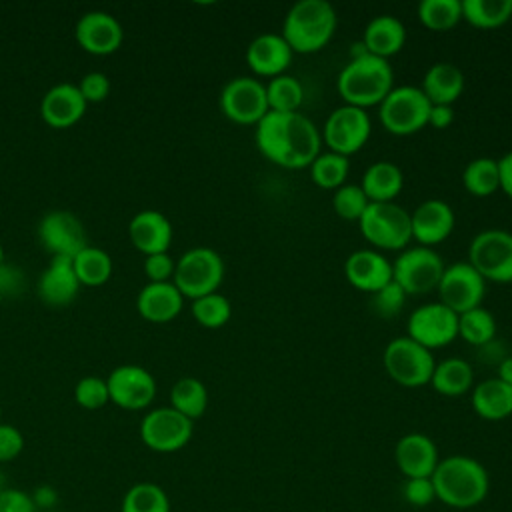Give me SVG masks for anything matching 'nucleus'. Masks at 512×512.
<instances>
[{"label": "nucleus", "instance_id": "1", "mask_svg": "<svg viewBox=\"0 0 512 512\" xmlns=\"http://www.w3.org/2000/svg\"><path fill=\"white\" fill-rule=\"evenodd\" d=\"M258 152L282 168H308L320 154L318 126L302 112H268L254 132Z\"/></svg>", "mask_w": 512, "mask_h": 512}, {"label": "nucleus", "instance_id": "2", "mask_svg": "<svg viewBox=\"0 0 512 512\" xmlns=\"http://www.w3.org/2000/svg\"><path fill=\"white\" fill-rule=\"evenodd\" d=\"M430 480L434 484L436 500L456 510L478 506L490 490L488 470L476 458L466 454L440 458Z\"/></svg>", "mask_w": 512, "mask_h": 512}, {"label": "nucleus", "instance_id": "3", "mask_svg": "<svg viewBox=\"0 0 512 512\" xmlns=\"http://www.w3.org/2000/svg\"><path fill=\"white\" fill-rule=\"evenodd\" d=\"M394 88V70L388 60L368 52L354 54L338 72L336 90L344 104L370 108L378 106Z\"/></svg>", "mask_w": 512, "mask_h": 512}, {"label": "nucleus", "instance_id": "4", "mask_svg": "<svg viewBox=\"0 0 512 512\" xmlns=\"http://www.w3.org/2000/svg\"><path fill=\"white\" fill-rule=\"evenodd\" d=\"M336 24L338 16L330 2L300 0L286 12L280 34L294 54H312L332 40Z\"/></svg>", "mask_w": 512, "mask_h": 512}, {"label": "nucleus", "instance_id": "5", "mask_svg": "<svg viewBox=\"0 0 512 512\" xmlns=\"http://www.w3.org/2000/svg\"><path fill=\"white\" fill-rule=\"evenodd\" d=\"M358 226L374 250H404L412 240L410 212L396 202H370Z\"/></svg>", "mask_w": 512, "mask_h": 512}, {"label": "nucleus", "instance_id": "6", "mask_svg": "<svg viewBox=\"0 0 512 512\" xmlns=\"http://www.w3.org/2000/svg\"><path fill=\"white\" fill-rule=\"evenodd\" d=\"M430 108L420 86H394L378 104V120L386 132L410 136L428 126Z\"/></svg>", "mask_w": 512, "mask_h": 512}, {"label": "nucleus", "instance_id": "7", "mask_svg": "<svg viewBox=\"0 0 512 512\" xmlns=\"http://www.w3.org/2000/svg\"><path fill=\"white\" fill-rule=\"evenodd\" d=\"M224 280V260L222 256L206 246L192 248L184 252L174 268L172 284L184 298H200L218 292Z\"/></svg>", "mask_w": 512, "mask_h": 512}, {"label": "nucleus", "instance_id": "8", "mask_svg": "<svg viewBox=\"0 0 512 512\" xmlns=\"http://www.w3.org/2000/svg\"><path fill=\"white\" fill-rule=\"evenodd\" d=\"M386 374L404 388H420L430 384L436 360L432 350L414 342L408 336L392 338L382 354Z\"/></svg>", "mask_w": 512, "mask_h": 512}, {"label": "nucleus", "instance_id": "9", "mask_svg": "<svg viewBox=\"0 0 512 512\" xmlns=\"http://www.w3.org/2000/svg\"><path fill=\"white\" fill-rule=\"evenodd\" d=\"M444 268L446 266L434 248L412 246L400 250L392 262V280L406 292V296H420L438 288Z\"/></svg>", "mask_w": 512, "mask_h": 512}, {"label": "nucleus", "instance_id": "10", "mask_svg": "<svg viewBox=\"0 0 512 512\" xmlns=\"http://www.w3.org/2000/svg\"><path fill=\"white\" fill-rule=\"evenodd\" d=\"M468 262L486 282H512V232L500 228L478 232L470 240Z\"/></svg>", "mask_w": 512, "mask_h": 512}, {"label": "nucleus", "instance_id": "11", "mask_svg": "<svg viewBox=\"0 0 512 512\" xmlns=\"http://www.w3.org/2000/svg\"><path fill=\"white\" fill-rule=\"evenodd\" d=\"M370 132H372L370 114L364 108L342 104L328 114L320 130V136H322V144H326L330 152H336L348 158L368 142Z\"/></svg>", "mask_w": 512, "mask_h": 512}, {"label": "nucleus", "instance_id": "12", "mask_svg": "<svg viewBox=\"0 0 512 512\" xmlns=\"http://www.w3.org/2000/svg\"><path fill=\"white\" fill-rule=\"evenodd\" d=\"M222 114L242 126H256L270 110L266 84L254 76H236L220 92Z\"/></svg>", "mask_w": 512, "mask_h": 512}, {"label": "nucleus", "instance_id": "13", "mask_svg": "<svg viewBox=\"0 0 512 512\" xmlns=\"http://www.w3.org/2000/svg\"><path fill=\"white\" fill-rule=\"evenodd\" d=\"M406 336L428 350L444 348L458 338V314L440 302L422 304L410 312Z\"/></svg>", "mask_w": 512, "mask_h": 512}, {"label": "nucleus", "instance_id": "14", "mask_svg": "<svg viewBox=\"0 0 512 512\" xmlns=\"http://www.w3.org/2000/svg\"><path fill=\"white\" fill-rule=\"evenodd\" d=\"M194 432V422L172 406L150 410L140 422V438L154 452H176L184 448Z\"/></svg>", "mask_w": 512, "mask_h": 512}, {"label": "nucleus", "instance_id": "15", "mask_svg": "<svg viewBox=\"0 0 512 512\" xmlns=\"http://www.w3.org/2000/svg\"><path fill=\"white\" fill-rule=\"evenodd\" d=\"M440 304L456 314L482 306L486 296V280L470 266V262H454L444 268L438 282Z\"/></svg>", "mask_w": 512, "mask_h": 512}, {"label": "nucleus", "instance_id": "16", "mask_svg": "<svg viewBox=\"0 0 512 512\" xmlns=\"http://www.w3.org/2000/svg\"><path fill=\"white\" fill-rule=\"evenodd\" d=\"M110 400L124 410H142L156 396L154 376L136 364H124L106 378Z\"/></svg>", "mask_w": 512, "mask_h": 512}, {"label": "nucleus", "instance_id": "17", "mask_svg": "<svg viewBox=\"0 0 512 512\" xmlns=\"http://www.w3.org/2000/svg\"><path fill=\"white\" fill-rule=\"evenodd\" d=\"M38 236L52 256L74 258L88 246L82 222L68 210H54L46 214L38 226Z\"/></svg>", "mask_w": 512, "mask_h": 512}, {"label": "nucleus", "instance_id": "18", "mask_svg": "<svg viewBox=\"0 0 512 512\" xmlns=\"http://www.w3.org/2000/svg\"><path fill=\"white\" fill-rule=\"evenodd\" d=\"M454 224L456 216L452 206L438 198L424 200L410 212L412 240H416L418 246L432 248L444 242L452 234Z\"/></svg>", "mask_w": 512, "mask_h": 512}, {"label": "nucleus", "instance_id": "19", "mask_svg": "<svg viewBox=\"0 0 512 512\" xmlns=\"http://www.w3.org/2000/svg\"><path fill=\"white\" fill-rule=\"evenodd\" d=\"M344 276L356 290L374 294L392 282V262L374 248H360L346 258Z\"/></svg>", "mask_w": 512, "mask_h": 512}, {"label": "nucleus", "instance_id": "20", "mask_svg": "<svg viewBox=\"0 0 512 512\" xmlns=\"http://www.w3.org/2000/svg\"><path fill=\"white\" fill-rule=\"evenodd\" d=\"M122 26L120 22L108 12H86L80 16L76 24V40L78 44L96 56L112 54L122 44Z\"/></svg>", "mask_w": 512, "mask_h": 512}, {"label": "nucleus", "instance_id": "21", "mask_svg": "<svg viewBox=\"0 0 512 512\" xmlns=\"http://www.w3.org/2000/svg\"><path fill=\"white\" fill-rule=\"evenodd\" d=\"M394 462L406 478H430L440 456L432 438L420 432H408L394 446Z\"/></svg>", "mask_w": 512, "mask_h": 512}, {"label": "nucleus", "instance_id": "22", "mask_svg": "<svg viewBox=\"0 0 512 512\" xmlns=\"http://www.w3.org/2000/svg\"><path fill=\"white\" fill-rule=\"evenodd\" d=\"M292 48L278 32H264L256 36L246 48V62L256 76L276 78L286 74L292 62Z\"/></svg>", "mask_w": 512, "mask_h": 512}, {"label": "nucleus", "instance_id": "23", "mask_svg": "<svg viewBox=\"0 0 512 512\" xmlns=\"http://www.w3.org/2000/svg\"><path fill=\"white\" fill-rule=\"evenodd\" d=\"M80 282L74 272L72 258L68 256H52L46 270L38 280V296L48 306H66L78 294Z\"/></svg>", "mask_w": 512, "mask_h": 512}, {"label": "nucleus", "instance_id": "24", "mask_svg": "<svg viewBox=\"0 0 512 512\" xmlns=\"http://www.w3.org/2000/svg\"><path fill=\"white\" fill-rule=\"evenodd\" d=\"M86 112V100L74 84H58L50 88L42 102L40 114L42 120L52 128H70Z\"/></svg>", "mask_w": 512, "mask_h": 512}, {"label": "nucleus", "instance_id": "25", "mask_svg": "<svg viewBox=\"0 0 512 512\" xmlns=\"http://www.w3.org/2000/svg\"><path fill=\"white\" fill-rule=\"evenodd\" d=\"M128 236L142 254H162L172 242V224L158 210H142L130 220Z\"/></svg>", "mask_w": 512, "mask_h": 512}, {"label": "nucleus", "instance_id": "26", "mask_svg": "<svg viewBox=\"0 0 512 512\" xmlns=\"http://www.w3.org/2000/svg\"><path fill=\"white\" fill-rule=\"evenodd\" d=\"M182 302L184 296L172 282H148L136 298V308L144 320L164 324L180 314Z\"/></svg>", "mask_w": 512, "mask_h": 512}, {"label": "nucleus", "instance_id": "27", "mask_svg": "<svg viewBox=\"0 0 512 512\" xmlns=\"http://www.w3.org/2000/svg\"><path fill=\"white\" fill-rule=\"evenodd\" d=\"M406 42V28L404 24L390 14H380L372 18L362 34V46L368 54L388 60L390 56L398 54Z\"/></svg>", "mask_w": 512, "mask_h": 512}, {"label": "nucleus", "instance_id": "28", "mask_svg": "<svg viewBox=\"0 0 512 512\" xmlns=\"http://www.w3.org/2000/svg\"><path fill=\"white\" fill-rule=\"evenodd\" d=\"M420 90L430 104L452 106L462 96L464 74L450 62H436L424 72Z\"/></svg>", "mask_w": 512, "mask_h": 512}, {"label": "nucleus", "instance_id": "29", "mask_svg": "<svg viewBox=\"0 0 512 512\" xmlns=\"http://www.w3.org/2000/svg\"><path fill=\"white\" fill-rule=\"evenodd\" d=\"M470 402L482 420H504L512 414V386L500 378H486L472 388Z\"/></svg>", "mask_w": 512, "mask_h": 512}, {"label": "nucleus", "instance_id": "30", "mask_svg": "<svg viewBox=\"0 0 512 512\" xmlns=\"http://www.w3.org/2000/svg\"><path fill=\"white\" fill-rule=\"evenodd\" d=\"M402 186V170L388 160H378L370 164L364 170L360 182V188L370 202H394V198L402 192Z\"/></svg>", "mask_w": 512, "mask_h": 512}, {"label": "nucleus", "instance_id": "31", "mask_svg": "<svg viewBox=\"0 0 512 512\" xmlns=\"http://www.w3.org/2000/svg\"><path fill=\"white\" fill-rule=\"evenodd\" d=\"M474 370L464 358H446L436 362L430 386L442 396H462L472 390Z\"/></svg>", "mask_w": 512, "mask_h": 512}, {"label": "nucleus", "instance_id": "32", "mask_svg": "<svg viewBox=\"0 0 512 512\" xmlns=\"http://www.w3.org/2000/svg\"><path fill=\"white\" fill-rule=\"evenodd\" d=\"M512 18V0H462V20L480 30L500 28Z\"/></svg>", "mask_w": 512, "mask_h": 512}, {"label": "nucleus", "instance_id": "33", "mask_svg": "<svg viewBox=\"0 0 512 512\" xmlns=\"http://www.w3.org/2000/svg\"><path fill=\"white\" fill-rule=\"evenodd\" d=\"M170 406L194 422L208 408V390L198 378L184 376L170 390Z\"/></svg>", "mask_w": 512, "mask_h": 512}, {"label": "nucleus", "instance_id": "34", "mask_svg": "<svg viewBox=\"0 0 512 512\" xmlns=\"http://www.w3.org/2000/svg\"><path fill=\"white\" fill-rule=\"evenodd\" d=\"M462 184L468 194L486 198L500 190V176H498V160L480 156L466 164L462 172Z\"/></svg>", "mask_w": 512, "mask_h": 512}, {"label": "nucleus", "instance_id": "35", "mask_svg": "<svg viewBox=\"0 0 512 512\" xmlns=\"http://www.w3.org/2000/svg\"><path fill=\"white\" fill-rule=\"evenodd\" d=\"M72 264L80 286H102L112 274V258L102 248L86 246L72 258Z\"/></svg>", "mask_w": 512, "mask_h": 512}, {"label": "nucleus", "instance_id": "36", "mask_svg": "<svg viewBox=\"0 0 512 512\" xmlns=\"http://www.w3.org/2000/svg\"><path fill=\"white\" fill-rule=\"evenodd\" d=\"M416 16L424 28L446 32L462 20V0H422Z\"/></svg>", "mask_w": 512, "mask_h": 512}, {"label": "nucleus", "instance_id": "37", "mask_svg": "<svg viewBox=\"0 0 512 512\" xmlns=\"http://www.w3.org/2000/svg\"><path fill=\"white\" fill-rule=\"evenodd\" d=\"M120 512H170V500L162 486L138 482L126 490Z\"/></svg>", "mask_w": 512, "mask_h": 512}, {"label": "nucleus", "instance_id": "38", "mask_svg": "<svg viewBox=\"0 0 512 512\" xmlns=\"http://www.w3.org/2000/svg\"><path fill=\"white\" fill-rule=\"evenodd\" d=\"M308 168H310V178L318 188L336 190L342 184H346V178L350 172V160L342 154L328 150V152H320Z\"/></svg>", "mask_w": 512, "mask_h": 512}, {"label": "nucleus", "instance_id": "39", "mask_svg": "<svg viewBox=\"0 0 512 512\" xmlns=\"http://www.w3.org/2000/svg\"><path fill=\"white\" fill-rule=\"evenodd\" d=\"M266 98L270 112H298L304 100V88L298 78L280 74L268 80Z\"/></svg>", "mask_w": 512, "mask_h": 512}, {"label": "nucleus", "instance_id": "40", "mask_svg": "<svg viewBox=\"0 0 512 512\" xmlns=\"http://www.w3.org/2000/svg\"><path fill=\"white\" fill-rule=\"evenodd\" d=\"M496 336V320L484 306L458 314V338L472 346H484Z\"/></svg>", "mask_w": 512, "mask_h": 512}, {"label": "nucleus", "instance_id": "41", "mask_svg": "<svg viewBox=\"0 0 512 512\" xmlns=\"http://www.w3.org/2000/svg\"><path fill=\"white\" fill-rule=\"evenodd\" d=\"M192 316L204 328H222L232 316V304L224 294L212 292L192 300Z\"/></svg>", "mask_w": 512, "mask_h": 512}, {"label": "nucleus", "instance_id": "42", "mask_svg": "<svg viewBox=\"0 0 512 512\" xmlns=\"http://www.w3.org/2000/svg\"><path fill=\"white\" fill-rule=\"evenodd\" d=\"M370 200L366 198L360 184H342L332 194V208L342 220L358 222Z\"/></svg>", "mask_w": 512, "mask_h": 512}, {"label": "nucleus", "instance_id": "43", "mask_svg": "<svg viewBox=\"0 0 512 512\" xmlns=\"http://www.w3.org/2000/svg\"><path fill=\"white\" fill-rule=\"evenodd\" d=\"M74 400L78 406H82L86 410L102 408L104 404L110 402L106 380H102L98 376L80 378L74 386Z\"/></svg>", "mask_w": 512, "mask_h": 512}, {"label": "nucleus", "instance_id": "44", "mask_svg": "<svg viewBox=\"0 0 512 512\" xmlns=\"http://www.w3.org/2000/svg\"><path fill=\"white\" fill-rule=\"evenodd\" d=\"M406 298H408L406 292L392 280L384 288H380L378 292L370 294V304H372V310L380 318H392L404 308Z\"/></svg>", "mask_w": 512, "mask_h": 512}, {"label": "nucleus", "instance_id": "45", "mask_svg": "<svg viewBox=\"0 0 512 512\" xmlns=\"http://www.w3.org/2000/svg\"><path fill=\"white\" fill-rule=\"evenodd\" d=\"M404 500L416 508H424L436 500L434 484L430 478H406L402 486Z\"/></svg>", "mask_w": 512, "mask_h": 512}, {"label": "nucleus", "instance_id": "46", "mask_svg": "<svg viewBox=\"0 0 512 512\" xmlns=\"http://www.w3.org/2000/svg\"><path fill=\"white\" fill-rule=\"evenodd\" d=\"M80 94L84 96L86 104L88 102H102L110 94V80L102 72H88L78 86Z\"/></svg>", "mask_w": 512, "mask_h": 512}, {"label": "nucleus", "instance_id": "47", "mask_svg": "<svg viewBox=\"0 0 512 512\" xmlns=\"http://www.w3.org/2000/svg\"><path fill=\"white\" fill-rule=\"evenodd\" d=\"M176 262L168 256V252L162 254H150L144 258V272L150 282H170L174 276Z\"/></svg>", "mask_w": 512, "mask_h": 512}, {"label": "nucleus", "instance_id": "48", "mask_svg": "<svg viewBox=\"0 0 512 512\" xmlns=\"http://www.w3.org/2000/svg\"><path fill=\"white\" fill-rule=\"evenodd\" d=\"M22 448H24L22 432L12 424L0 422V464L18 458Z\"/></svg>", "mask_w": 512, "mask_h": 512}, {"label": "nucleus", "instance_id": "49", "mask_svg": "<svg viewBox=\"0 0 512 512\" xmlns=\"http://www.w3.org/2000/svg\"><path fill=\"white\" fill-rule=\"evenodd\" d=\"M0 512H36L32 496L18 488L0 490Z\"/></svg>", "mask_w": 512, "mask_h": 512}, {"label": "nucleus", "instance_id": "50", "mask_svg": "<svg viewBox=\"0 0 512 512\" xmlns=\"http://www.w3.org/2000/svg\"><path fill=\"white\" fill-rule=\"evenodd\" d=\"M454 122V110L452 106H444V104H432L430 108V116H428V126H434L438 130L448 128Z\"/></svg>", "mask_w": 512, "mask_h": 512}, {"label": "nucleus", "instance_id": "51", "mask_svg": "<svg viewBox=\"0 0 512 512\" xmlns=\"http://www.w3.org/2000/svg\"><path fill=\"white\" fill-rule=\"evenodd\" d=\"M498 176H500V190L512 198V150L498 158Z\"/></svg>", "mask_w": 512, "mask_h": 512}, {"label": "nucleus", "instance_id": "52", "mask_svg": "<svg viewBox=\"0 0 512 512\" xmlns=\"http://www.w3.org/2000/svg\"><path fill=\"white\" fill-rule=\"evenodd\" d=\"M22 286V276L10 268V266H0V294L14 292V288Z\"/></svg>", "mask_w": 512, "mask_h": 512}, {"label": "nucleus", "instance_id": "53", "mask_svg": "<svg viewBox=\"0 0 512 512\" xmlns=\"http://www.w3.org/2000/svg\"><path fill=\"white\" fill-rule=\"evenodd\" d=\"M30 496H32L34 506H40V508H50V506H54V502H56V498H58L52 486H40V488H36Z\"/></svg>", "mask_w": 512, "mask_h": 512}, {"label": "nucleus", "instance_id": "54", "mask_svg": "<svg viewBox=\"0 0 512 512\" xmlns=\"http://www.w3.org/2000/svg\"><path fill=\"white\" fill-rule=\"evenodd\" d=\"M496 378H500L502 382H506L508 386H512V356H508V358H504L502 362H500V366H498V376Z\"/></svg>", "mask_w": 512, "mask_h": 512}, {"label": "nucleus", "instance_id": "55", "mask_svg": "<svg viewBox=\"0 0 512 512\" xmlns=\"http://www.w3.org/2000/svg\"><path fill=\"white\" fill-rule=\"evenodd\" d=\"M4 264V248H2V244H0V266Z\"/></svg>", "mask_w": 512, "mask_h": 512}, {"label": "nucleus", "instance_id": "56", "mask_svg": "<svg viewBox=\"0 0 512 512\" xmlns=\"http://www.w3.org/2000/svg\"><path fill=\"white\" fill-rule=\"evenodd\" d=\"M0 416H2V404H0Z\"/></svg>", "mask_w": 512, "mask_h": 512}, {"label": "nucleus", "instance_id": "57", "mask_svg": "<svg viewBox=\"0 0 512 512\" xmlns=\"http://www.w3.org/2000/svg\"><path fill=\"white\" fill-rule=\"evenodd\" d=\"M44 512H54V510H44Z\"/></svg>", "mask_w": 512, "mask_h": 512}]
</instances>
